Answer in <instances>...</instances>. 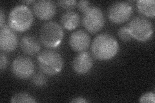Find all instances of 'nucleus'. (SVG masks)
<instances>
[{
  "instance_id": "24",
  "label": "nucleus",
  "mask_w": 155,
  "mask_h": 103,
  "mask_svg": "<svg viewBox=\"0 0 155 103\" xmlns=\"http://www.w3.org/2000/svg\"><path fill=\"white\" fill-rule=\"evenodd\" d=\"M5 16L3 9H0V27L2 28L3 27L5 24Z\"/></svg>"
},
{
  "instance_id": "5",
  "label": "nucleus",
  "mask_w": 155,
  "mask_h": 103,
  "mask_svg": "<svg viewBox=\"0 0 155 103\" xmlns=\"http://www.w3.org/2000/svg\"><path fill=\"white\" fill-rule=\"evenodd\" d=\"M127 27L132 37L139 41H147L153 36V25L145 18L139 16L133 18Z\"/></svg>"
},
{
  "instance_id": "23",
  "label": "nucleus",
  "mask_w": 155,
  "mask_h": 103,
  "mask_svg": "<svg viewBox=\"0 0 155 103\" xmlns=\"http://www.w3.org/2000/svg\"><path fill=\"white\" fill-rule=\"evenodd\" d=\"M87 102H88V101H87L84 97H80V96L74 97V99H72L71 101V102H73V103H85Z\"/></svg>"
},
{
  "instance_id": "6",
  "label": "nucleus",
  "mask_w": 155,
  "mask_h": 103,
  "mask_svg": "<svg viewBox=\"0 0 155 103\" xmlns=\"http://www.w3.org/2000/svg\"><path fill=\"white\" fill-rule=\"evenodd\" d=\"M83 24L86 30L91 33L100 31L105 24V18L101 10L97 7H91L84 12Z\"/></svg>"
},
{
  "instance_id": "11",
  "label": "nucleus",
  "mask_w": 155,
  "mask_h": 103,
  "mask_svg": "<svg viewBox=\"0 0 155 103\" xmlns=\"http://www.w3.org/2000/svg\"><path fill=\"white\" fill-rule=\"evenodd\" d=\"M93 66V60L90 53L81 52L77 55L72 62V66L76 73L84 75L89 73Z\"/></svg>"
},
{
  "instance_id": "12",
  "label": "nucleus",
  "mask_w": 155,
  "mask_h": 103,
  "mask_svg": "<svg viewBox=\"0 0 155 103\" xmlns=\"http://www.w3.org/2000/svg\"><path fill=\"white\" fill-rule=\"evenodd\" d=\"M91 43V38L86 32L78 30L72 33L69 40V44L72 50L81 52L89 48Z\"/></svg>"
},
{
  "instance_id": "17",
  "label": "nucleus",
  "mask_w": 155,
  "mask_h": 103,
  "mask_svg": "<svg viewBox=\"0 0 155 103\" xmlns=\"http://www.w3.org/2000/svg\"><path fill=\"white\" fill-rule=\"evenodd\" d=\"M47 81V79L45 76L43 74V73H36V74H35L32 77V82L33 83V85L38 87H41L45 85Z\"/></svg>"
},
{
  "instance_id": "18",
  "label": "nucleus",
  "mask_w": 155,
  "mask_h": 103,
  "mask_svg": "<svg viewBox=\"0 0 155 103\" xmlns=\"http://www.w3.org/2000/svg\"><path fill=\"white\" fill-rule=\"evenodd\" d=\"M118 34L121 40L124 41H129L131 40V39L133 38L127 27H123L120 28L118 32Z\"/></svg>"
},
{
  "instance_id": "7",
  "label": "nucleus",
  "mask_w": 155,
  "mask_h": 103,
  "mask_svg": "<svg viewBox=\"0 0 155 103\" xmlns=\"http://www.w3.org/2000/svg\"><path fill=\"white\" fill-rule=\"evenodd\" d=\"M12 72L14 76L19 79H28L35 72V64L30 58L19 56L12 62Z\"/></svg>"
},
{
  "instance_id": "4",
  "label": "nucleus",
  "mask_w": 155,
  "mask_h": 103,
  "mask_svg": "<svg viewBox=\"0 0 155 103\" xmlns=\"http://www.w3.org/2000/svg\"><path fill=\"white\" fill-rule=\"evenodd\" d=\"M64 32L59 24L49 21L43 24L40 28V40L43 46L48 48H54L60 45Z\"/></svg>"
},
{
  "instance_id": "16",
  "label": "nucleus",
  "mask_w": 155,
  "mask_h": 103,
  "mask_svg": "<svg viewBox=\"0 0 155 103\" xmlns=\"http://www.w3.org/2000/svg\"><path fill=\"white\" fill-rule=\"evenodd\" d=\"M12 103H34L36 99L27 92H19L14 94L11 99Z\"/></svg>"
},
{
  "instance_id": "9",
  "label": "nucleus",
  "mask_w": 155,
  "mask_h": 103,
  "mask_svg": "<svg viewBox=\"0 0 155 103\" xmlns=\"http://www.w3.org/2000/svg\"><path fill=\"white\" fill-rule=\"evenodd\" d=\"M18 38L12 28L5 25L0 31V48L2 51L11 52L18 47Z\"/></svg>"
},
{
  "instance_id": "19",
  "label": "nucleus",
  "mask_w": 155,
  "mask_h": 103,
  "mask_svg": "<svg viewBox=\"0 0 155 103\" xmlns=\"http://www.w3.org/2000/svg\"><path fill=\"white\" fill-rule=\"evenodd\" d=\"M140 102L144 103H154L155 102V94L154 92H147L143 94L139 100Z\"/></svg>"
},
{
  "instance_id": "10",
  "label": "nucleus",
  "mask_w": 155,
  "mask_h": 103,
  "mask_svg": "<svg viewBox=\"0 0 155 103\" xmlns=\"http://www.w3.org/2000/svg\"><path fill=\"white\" fill-rule=\"evenodd\" d=\"M33 11L37 18L41 20H48L54 16L56 12V5L49 0H40L35 2Z\"/></svg>"
},
{
  "instance_id": "14",
  "label": "nucleus",
  "mask_w": 155,
  "mask_h": 103,
  "mask_svg": "<svg viewBox=\"0 0 155 103\" xmlns=\"http://www.w3.org/2000/svg\"><path fill=\"white\" fill-rule=\"evenodd\" d=\"M80 17L76 12L69 11L63 14L61 18L62 26L68 30H72L79 25Z\"/></svg>"
},
{
  "instance_id": "8",
  "label": "nucleus",
  "mask_w": 155,
  "mask_h": 103,
  "mask_svg": "<svg viewBox=\"0 0 155 103\" xmlns=\"http://www.w3.org/2000/svg\"><path fill=\"white\" fill-rule=\"evenodd\" d=\"M133 14V8L127 2H118L109 7L108 15L110 20L114 23H122L127 21Z\"/></svg>"
},
{
  "instance_id": "20",
  "label": "nucleus",
  "mask_w": 155,
  "mask_h": 103,
  "mask_svg": "<svg viewBox=\"0 0 155 103\" xmlns=\"http://www.w3.org/2000/svg\"><path fill=\"white\" fill-rule=\"evenodd\" d=\"M59 5L67 10L73 9L77 5V2L74 0H69V1H60L58 2Z\"/></svg>"
},
{
  "instance_id": "15",
  "label": "nucleus",
  "mask_w": 155,
  "mask_h": 103,
  "mask_svg": "<svg viewBox=\"0 0 155 103\" xmlns=\"http://www.w3.org/2000/svg\"><path fill=\"white\" fill-rule=\"evenodd\" d=\"M138 11L142 15L149 18H154L155 3L154 0H138L137 2Z\"/></svg>"
},
{
  "instance_id": "22",
  "label": "nucleus",
  "mask_w": 155,
  "mask_h": 103,
  "mask_svg": "<svg viewBox=\"0 0 155 103\" xmlns=\"http://www.w3.org/2000/svg\"><path fill=\"white\" fill-rule=\"evenodd\" d=\"M8 65V59L4 53L1 52L0 54V70L3 71L5 69Z\"/></svg>"
},
{
  "instance_id": "3",
  "label": "nucleus",
  "mask_w": 155,
  "mask_h": 103,
  "mask_svg": "<svg viewBox=\"0 0 155 103\" xmlns=\"http://www.w3.org/2000/svg\"><path fill=\"white\" fill-rule=\"evenodd\" d=\"M38 65L43 73L54 76L59 73L64 68V61L61 54L52 50L41 52L38 57Z\"/></svg>"
},
{
  "instance_id": "13",
  "label": "nucleus",
  "mask_w": 155,
  "mask_h": 103,
  "mask_svg": "<svg viewBox=\"0 0 155 103\" xmlns=\"http://www.w3.org/2000/svg\"><path fill=\"white\" fill-rule=\"evenodd\" d=\"M20 47L22 51L27 55H35L41 49L40 43L32 35H25L21 38Z\"/></svg>"
},
{
  "instance_id": "2",
  "label": "nucleus",
  "mask_w": 155,
  "mask_h": 103,
  "mask_svg": "<svg viewBox=\"0 0 155 103\" xmlns=\"http://www.w3.org/2000/svg\"><path fill=\"white\" fill-rule=\"evenodd\" d=\"M33 21L34 16L32 11L24 5L14 7L9 13L8 18L9 27L19 32H25L30 28Z\"/></svg>"
},
{
  "instance_id": "1",
  "label": "nucleus",
  "mask_w": 155,
  "mask_h": 103,
  "mask_svg": "<svg viewBox=\"0 0 155 103\" xmlns=\"http://www.w3.org/2000/svg\"><path fill=\"white\" fill-rule=\"evenodd\" d=\"M117 40L109 34H101L96 36L92 43L91 50L94 57L100 61L109 60L118 52Z\"/></svg>"
},
{
  "instance_id": "21",
  "label": "nucleus",
  "mask_w": 155,
  "mask_h": 103,
  "mask_svg": "<svg viewBox=\"0 0 155 103\" xmlns=\"http://www.w3.org/2000/svg\"><path fill=\"white\" fill-rule=\"evenodd\" d=\"M90 2L89 1H80L77 3V6L79 10L82 12H85L91 7L89 6Z\"/></svg>"
}]
</instances>
